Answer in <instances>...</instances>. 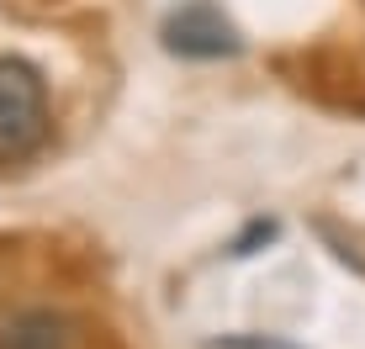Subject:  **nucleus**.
I'll return each instance as SVG.
<instances>
[{
	"instance_id": "obj_1",
	"label": "nucleus",
	"mask_w": 365,
	"mask_h": 349,
	"mask_svg": "<svg viewBox=\"0 0 365 349\" xmlns=\"http://www.w3.org/2000/svg\"><path fill=\"white\" fill-rule=\"evenodd\" d=\"M48 143V85L27 58H0V165H27Z\"/></svg>"
},
{
	"instance_id": "obj_2",
	"label": "nucleus",
	"mask_w": 365,
	"mask_h": 349,
	"mask_svg": "<svg viewBox=\"0 0 365 349\" xmlns=\"http://www.w3.org/2000/svg\"><path fill=\"white\" fill-rule=\"evenodd\" d=\"M165 48L180 58H233L244 43H238V27L212 0H191L165 21Z\"/></svg>"
},
{
	"instance_id": "obj_3",
	"label": "nucleus",
	"mask_w": 365,
	"mask_h": 349,
	"mask_svg": "<svg viewBox=\"0 0 365 349\" xmlns=\"http://www.w3.org/2000/svg\"><path fill=\"white\" fill-rule=\"evenodd\" d=\"M0 349H74V323L53 307H21L0 318Z\"/></svg>"
}]
</instances>
